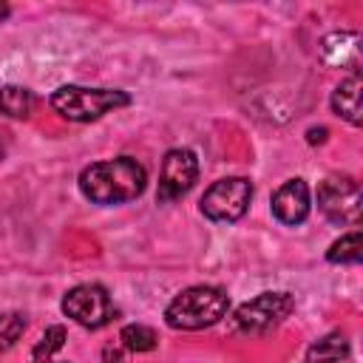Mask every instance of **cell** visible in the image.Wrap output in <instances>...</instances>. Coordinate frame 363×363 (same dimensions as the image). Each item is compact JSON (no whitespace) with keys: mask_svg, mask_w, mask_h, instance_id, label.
Returning <instances> with one entry per match:
<instances>
[{"mask_svg":"<svg viewBox=\"0 0 363 363\" xmlns=\"http://www.w3.org/2000/svg\"><path fill=\"white\" fill-rule=\"evenodd\" d=\"M147 170L133 156L94 162L79 173V193L94 204H125L145 193Z\"/></svg>","mask_w":363,"mask_h":363,"instance_id":"cell-1","label":"cell"},{"mask_svg":"<svg viewBox=\"0 0 363 363\" xmlns=\"http://www.w3.org/2000/svg\"><path fill=\"white\" fill-rule=\"evenodd\" d=\"M230 309V298L221 286H187L182 289L164 309V320L170 329H182V332H196V329H207L213 323H218Z\"/></svg>","mask_w":363,"mask_h":363,"instance_id":"cell-2","label":"cell"},{"mask_svg":"<svg viewBox=\"0 0 363 363\" xmlns=\"http://www.w3.org/2000/svg\"><path fill=\"white\" fill-rule=\"evenodd\" d=\"M130 105V96L119 88H85V85H62L51 94V108L71 122H94L113 108Z\"/></svg>","mask_w":363,"mask_h":363,"instance_id":"cell-3","label":"cell"},{"mask_svg":"<svg viewBox=\"0 0 363 363\" xmlns=\"http://www.w3.org/2000/svg\"><path fill=\"white\" fill-rule=\"evenodd\" d=\"M295 309V298L289 292H261L252 301H244L233 312V329L241 335H264L272 326L284 323Z\"/></svg>","mask_w":363,"mask_h":363,"instance_id":"cell-4","label":"cell"},{"mask_svg":"<svg viewBox=\"0 0 363 363\" xmlns=\"http://www.w3.org/2000/svg\"><path fill=\"white\" fill-rule=\"evenodd\" d=\"M250 201H252V182L244 176H230L213 182L204 190L199 207L210 221H238L247 213Z\"/></svg>","mask_w":363,"mask_h":363,"instance_id":"cell-5","label":"cell"},{"mask_svg":"<svg viewBox=\"0 0 363 363\" xmlns=\"http://www.w3.org/2000/svg\"><path fill=\"white\" fill-rule=\"evenodd\" d=\"M62 312L85 329H102L116 315L108 289L99 284H79V286L68 289L62 298Z\"/></svg>","mask_w":363,"mask_h":363,"instance_id":"cell-6","label":"cell"},{"mask_svg":"<svg viewBox=\"0 0 363 363\" xmlns=\"http://www.w3.org/2000/svg\"><path fill=\"white\" fill-rule=\"evenodd\" d=\"M318 210L332 224L354 227L360 221V184L352 176H329L318 184Z\"/></svg>","mask_w":363,"mask_h":363,"instance_id":"cell-7","label":"cell"},{"mask_svg":"<svg viewBox=\"0 0 363 363\" xmlns=\"http://www.w3.org/2000/svg\"><path fill=\"white\" fill-rule=\"evenodd\" d=\"M196 179H199V159H196V153L190 147H173L162 159L156 199L162 204H170V201L182 199L196 184Z\"/></svg>","mask_w":363,"mask_h":363,"instance_id":"cell-8","label":"cell"},{"mask_svg":"<svg viewBox=\"0 0 363 363\" xmlns=\"http://www.w3.org/2000/svg\"><path fill=\"white\" fill-rule=\"evenodd\" d=\"M309 207H312V201H309V187L303 179H289L272 193V216L281 224L295 227V224L306 221Z\"/></svg>","mask_w":363,"mask_h":363,"instance_id":"cell-9","label":"cell"},{"mask_svg":"<svg viewBox=\"0 0 363 363\" xmlns=\"http://www.w3.org/2000/svg\"><path fill=\"white\" fill-rule=\"evenodd\" d=\"M357 57H360V37L354 31H335L320 43V60L326 65L357 68Z\"/></svg>","mask_w":363,"mask_h":363,"instance_id":"cell-10","label":"cell"},{"mask_svg":"<svg viewBox=\"0 0 363 363\" xmlns=\"http://www.w3.org/2000/svg\"><path fill=\"white\" fill-rule=\"evenodd\" d=\"M332 111L354 128L363 122V116H360V77L357 74H349L346 79L337 82V88L332 91Z\"/></svg>","mask_w":363,"mask_h":363,"instance_id":"cell-11","label":"cell"},{"mask_svg":"<svg viewBox=\"0 0 363 363\" xmlns=\"http://www.w3.org/2000/svg\"><path fill=\"white\" fill-rule=\"evenodd\" d=\"M349 354V340L340 332H329L306 349V363H340Z\"/></svg>","mask_w":363,"mask_h":363,"instance_id":"cell-12","label":"cell"},{"mask_svg":"<svg viewBox=\"0 0 363 363\" xmlns=\"http://www.w3.org/2000/svg\"><path fill=\"white\" fill-rule=\"evenodd\" d=\"M34 108V96L28 88L23 85H6L0 88V113L14 116V119H26Z\"/></svg>","mask_w":363,"mask_h":363,"instance_id":"cell-13","label":"cell"},{"mask_svg":"<svg viewBox=\"0 0 363 363\" xmlns=\"http://www.w3.org/2000/svg\"><path fill=\"white\" fill-rule=\"evenodd\" d=\"M360 255H363V241H360V233H357V230L340 235V238L326 250V261H329V264H357Z\"/></svg>","mask_w":363,"mask_h":363,"instance_id":"cell-14","label":"cell"},{"mask_svg":"<svg viewBox=\"0 0 363 363\" xmlns=\"http://www.w3.org/2000/svg\"><path fill=\"white\" fill-rule=\"evenodd\" d=\"M65 346V326L54 323L43 332V337L37 340V346L31 349V363H51L54 352H60Z\"/></svg>","mask_w":363,"mask_h":363,"instance_id":"cell-15","label":"cell"},{"mask_svg":"<svg viewBox=\"0 0 363 363\" xmlns=\"http://www.w3.org/2000/svg\"><path fill=\"white\" fill-rule=\"evenodd\" d=\"M156 340H159L156 332L145 323H128L119 332V343L130 352H150V349H156Z\"/></svg>","mask_w":363,"mask_h":363,"instance_id":"cell-16","label":"cell"},{"mask_svg":"<svg viewBox=\"0 0 363 363\" xmlns=\"http://www.w3.org/2000/svg\"><path fill=\"white\" fill-rule=\"evenodd\" d=\"M26 332V315L23 312H6L0 315V352L11 349L20 335Z\"/></svg>","mask_w":363,"mask_h":363,"instance_id":"cell-17","label":"cell"},{"mask_svg":"<svg viewBox=\"0 0 363 363\" xmlns=\"http://www.w3.org/2000/svg\"><path fill=\"white\" fill-rule=\"evenodd\" d=\"M326 139V128H312L309 130V142L315 145V142H323Z\"/></svg>","mask_w":363,"mask_h":363,"instance_id":"cell-18","label":"cell"},{"mask_svg":"<svg viewBox=\"0 0 363 363\" xmlns=\"http://www.w3.org/2000/svg\"><path fill=\"white\" fill-rule=\"evenodd\" d=\"M9 11H11V9H9L6 3H0V20H6V17H9Z\"/></svg>","mask_w":363,"mask_h":363,"instance_id":"cell-19","label":"cell"},{"mask_svg":"<svg viewBox=\"0 0 363 363\" xmlns=\"http://www.w3.org/2000/svg\"><path fill=\"white\" fill-rule=\"evenodd\" d=\"M3 153H6V145H3V136H0V162H3Z\"/></svg>","mask_w":363,"mask_h":363,"instance_id":"cell-20","label":"cell"},{"mask_svg":"<svg viewBox=\"0 0 363 363\" xmlns=\"http://www.w3.org/2000/svg\"><path fill=\"white\" fill-rule=\"evenodd\" d=\"M51 363H54V360H51Z\"/></svg>","mask_w":363,"mask_h":363,"instance_id":"cell-21","label":"cell"}]
</instances>
